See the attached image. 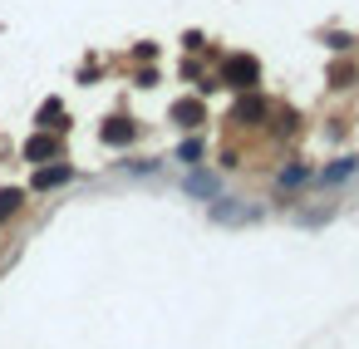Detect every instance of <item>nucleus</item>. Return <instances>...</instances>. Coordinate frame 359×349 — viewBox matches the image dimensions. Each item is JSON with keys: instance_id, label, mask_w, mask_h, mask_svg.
<instances>
[{"instance_id": "1", "label": "nucleus", "mask_w": 359, "mask_h": 349, "mask_svg": "<svg viewBox=\"0 0 359 349\" xmlns=\"http://www.w3.org/2000/svg\"><path fill=\"white\" fill-rule=\"evenodd\" d=\"M256 79H261V69H256V60H246V55H231V60L222 64V84H231V89H256Z\"/></svg>"}, {"instance_id": "2", "label": "nucleus", "mask_w": 359, "mask_h": 349, "mask_svg": "<svg viewBox=\"0 0 359 349\" xmlns=\"http://www.w3.org/2000/svg\"><path fill=\"white\" fill-rule=\"evenodd\" d=\"M172 114H177V118H182V123H187V128H197V123H202V118H207V109H202V104H197V99H182V104H177V109H172Z\"/></svg>"}, {"instance_id": "3", "label": "nucleus", "mask_w": 359, "mask_h": 349, "mask_svg": "<svg viewBox=\"0 0 359 349\" xmlns=\"http://www.w3.org/2000/svg\"><path fill=\"white\" fill-rule=\"evenodd\" d=\"M266 114V104L261 99H241V109H236V123H251V118H261Z\"/></svg>"}, {"instance_id": "4", "label": "nucleus", "mask_w": 359, "mask_h": 349, "mask_svg": "<svg viewBox=\"0 0 359 349\" xmlns=\"http://www.w3.org/2000/svg\"><path fill=\"white\" fill-rule=\"evenodd\" d=\"M104 138H109V143H128V138H133V128H128L123 118H114V123L104 128Z\"/></svg>"}, {"instance_id": "5", "label": "nucleus", "mask_w": 359, "mask_h": 349, "mask_svg": "<svg viewBox=\"0 0 359 349\" xmlns=\"http://www.w3.org/2000/svg\"><path fill=\"white\" fill-rule=\"evenodd\" d=\"M69 177H74L69 167H50V172H40L35 182H40V187H60V182H69Z\"/></svg>"}, {"instance_id": "6", "label": "nucleus", "mask_w": 359, "mask_h": 349, "mask_svg": "<svg viewBox=\"0 0 359 349\" xmlns=\"http://www.w3.org/2000/svg\"><path fill=\"white\" fill-rule=\"evenodd\" d=\"M354 172V158H344V163H334L330 172H325V182H339V177H349Z\"/></svg>"}, {"instance_id": "7", "label": "nucleus", "mask_w": 359, "mask_h": 349, "mask_svg": "<svg viewBox=\"0 0 359 349\" xmlns=\"http://www.w3.org/2000/svg\"><path fill=\"white\" fill-rule=\"evenodd\" d=\"M187 187H192V192H207V197H212V192H217V182H212V177H202V172H197V177H192V182H187Z\"/></svg>"}, {"instance_id": "8", "label": "nucleus", "mask_w": 359, "mask_h": 349, "mask_svg": "<svg viewBox=\"0 0 359 349\" xmlns=\"http://www.w3.org/2000/svg\"><path fill=\"white\" fill-rule=\"evenodd\" d=\"M280 182H290V187H295V182H305V167H285V172H280Z\"/></svg>"}]
</instances>
